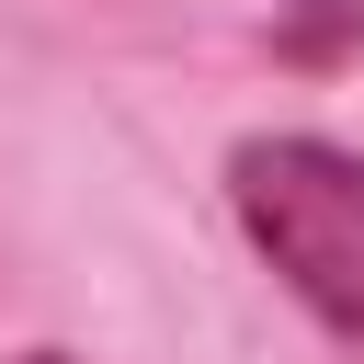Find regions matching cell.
Returning a JSON list of instances; mask_svg holds the SVG:
<instances>
[{
	"mask_svg": "<svg viewBox=\"0 0 364 364\" xmlns=\"http://www.w3.org/2000/svg\"><path fill=\"white\" fill-rule=\"evenodd\" d=\"M228 205H239L250 250L296 284V307L364 364V159L330 136H239Z\"/></svg>",
	"mask_w": 364,
	"mask_h": 364,
	"instance_id": "1",
	"label": "cell"
},
{
	"mask_svg": "<svg viewBox=\"0 0 364 364\" xmlns=\"http://www.w3.org/2000/svg\"><path fill=\"white\" fill-rule=\"evenodd\" d=\"M273 57H284V68H341V57H364V0H284V11H273Z\"/></svg>",
	"mask_w": 364,
	"mask_h": 364,
	"instance_id": "2",
	"label": "cell"
},
{
	"mask_svg": "<svg viewBox=\"0 0 364 364\" xmlns=\"http://www.w3.org/2000/svg\"><path fill=\"white\" fill-rule=\"evenodd\" d=\"M23 364H68V353H23Z\"/></svg>",
	"mask_w": 364,
	"mask_h": 364,
	"instance_id": "3",
	"label": "cell"
}]
</instances>
